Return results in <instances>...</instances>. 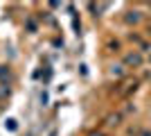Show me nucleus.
<instances>
[{
    "label": "nucleus",
    "mask_w": 151,
    "mask_h": 136,
    "mask_svg": "<svg viewBox=\"0 0 151 136\" xmlns=\"http://www.w3.org/2000/svg\"><path fill=\"white\" fill-rule=\"evenodd\" d=\"M90 136H101V134H90Z\"/></svg>",
    "instance_id": "2"
},
{
    "label": "nucleus",
    "mask_w": 151,
    "mask_h": 136,
    "mask_svg": "<svg viewBox=\"0 0 151 136\" xmlns=\"http://www.w3.org/2000/svg\"><path fill=\"white\" fill-rule=\"evenodd\" d=\"M142 59H140V55H129L126 57V64H131V66H138Z\"/></svg>",
    "instance_id": "1"
}]
</instances>
